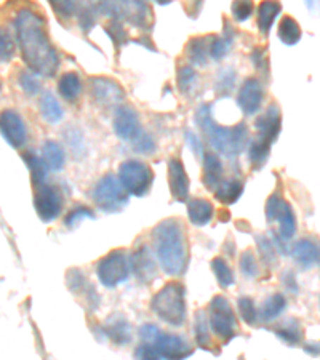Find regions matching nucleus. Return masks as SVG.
<instances>
[{"instance_id": "1", "label": "nucleus", "mask_w": 320, "mask_h": 360, "mask_svg": "<svg viewBox=\"0 0 320 360\" xmlns=\"http://www.w3.org/2000/svg\"><path fill=\"white\" fill-rule=\"evenodd\" d=\"M45 27V20L31 8L20 10L15 18V31L23 61L32 72L44 77H53L60 68V53L50 42Z\"/></svg>"}, {"instance_id": "2", "label": "nucleus", "mask_w": 320, "mask_h": 360, "mask_svg": "<svg viewBox=\"0 0 320 360\" xmlns=\"http://www.w3.org/2000/svg\"><path fill=\"white\" fill-rule=\"evenodd\" d=\"M154 248L160 268L168 276H183L188 269V239L183 224L174 218L155 226L153 231Z\"/></svg>"}, {"instance_id": "3", "label": "nucleus", "mask_w": 320, "mask_h": 360, "mask_svg": "<svg viewBox=\"0 0 320 360\" xmlns=\"http://www.w3.org/2000/svg\"><path fill=\"white\" fill-rule=\"evenodd\" d=\"M196 124L210 139V144L217 153L224 158H236L245 148L248 141V127L237 124L234 127H221L213 120L210 104H203L196 112Z\"/></svg>"}, {"instance_id": "4", "label": "nucleus", "mask_w": 320, "mask_h": 360, "mask_svg": "<svg viewBox=\"0 0 320 360\" xmlns=\"http://www.w3.org/2000/svg\"><path fill=\"white\" fill-rule=\"evenodd\" d=\"M154 314L172 327H183L186 322V288L181 282H170L159 290L151 301Z\"/></svg>"}, {"instance_id": "5", "label": "nucleus", "mask_w": 320, "mask_h": 360, "mask_svg": "<svg viewBox=\"0 0 320 360\" xmlns=\"http://www.w3.org/2000/svg\"><path fill=\"white\" fill-rule=\"evenodd\" d=\"M119 181L127 194L143 197L149 193L154 181L151 167L141 160H125L119 167Z\"/></svg>"}, {"instance_id": "6", "label": "nucleus", "mask_w": 320, "mask_h": 360, "mask_svg": "<svg viewBox=\"0 0 320 360\" xmlns=\"http://www.w3.org/2000/svg\"><path fill=\"white\" fill-rule=\"evenodd\" d=\"M208 327L215 336L224 342L231 341L237 335V319L228 298L217 295L208 306Z\"/></svg>"}, {"instance_id": "7", "label": "nucleus", "mask_w": 320, "mask_h": 360, "mask_svg": "<svg viewBox=\"0 0 320 360\" xmlns=\"http://www.w3.org/2000/svg\"><path fill=\"white\" fill-rule=\"evenodd\" d=\"M93 202L100 210L106 213H119L128 205V194L122 188L119 178L114 175H104L93 188Z\"/></svg>"}, {"instance_id": "8", "label": "nucleus", "mask_w": 320, "mask_h": 360, "mask_svg": "<svg viewBox=\"0 0 320 360\" xmlns=\"http://www.w3.org/2000/svg\"><path fill=\"white\" fill-rule=\"evenodd\" d=\"M266 218L269 223H279V239L288 242L296 234V218L292 205L276 193L266 203Z\"/></svg>"}, {"instance_id": "9", "label": "nucleus", "mask_w": 320, "mask_h": 360, "mask_svg": "<svg viewBox=\"0 0 320 360\" xmlns=\"http://www.w3.org/2000/svg\"><path fill=\"white\" fill-rule=\"evenodd\" d=\"M130 266L122 250H113L96 264V274L104 287L115 288L128 278Z\"/></svg>"}, {"instance_id": "10", "label": "nucleus", "mask_w": 320, "mask_h": 360, "mask_svg": "<svg viewBox=\"0 0 320 360\" xmlns=\"http://www.w3.org/2000/svg\"><path fill=\"white\" fill-rule=\"evenodd\" d=\"M34 189H36V193H34V207H36L39 218L44 223L55 221L61 214L64 205L61 191L55 184L49 183L34 186Z\"/></svg>"}, {"instance_id": "11", "label": "nucleus", "mask_w": 320, "mask_h": 360, "mask_svg": "<svg viewBox=\"0 0 320 360\" xmlns=\"http://www.w3.org/2000/svg\"><path fill=\"white\" fill-rule=\"evenodd\" d=\"M108 16H114L119 20H127L135 26H148V18L151 10L143 2H115V4H103L100 7Z\"/></svg>"}, {"instance_id": "12", "label": "nucleus", "mask_w": 320, "mask_h": 360, "mask_svg": "<svg viewBox=\"0 0 320 360\" xmlns=\"http://www.w3.org/2000/svg\"><path fill=\"white\" fill-rule=\"evenodd\" d=\"M162 360H186L192 356V347L183 336L159 333L151 345Z\"/></svg>"}, {"instance_id": "13", "label": "nucleus", "mask_w": 320, "mask_h": 360, "mask_svg": "<svg viewBox=\"0 0 320 360\" xmlns=\"http://www.w3.org/2000/svg\"><path fill=\"white\" fill-rule=\"evenodd\" d=\"M0 133L11 148H23L27 141L25 120L13 109L0 112Z\"/></svg>"}, {"instance_id": "14", "label": "nucleus", "mask_w": 320, "mask_h": 360, "mask_svg": "<svg viewBox=\"0 0 320 360\" xmlns=\"http://www.w3.org/2000/svg\"><path fill=\"white\" fill-rule=\"evenodd\" d=\"M282 127V117H281V109L277 104H271L267 108V111L255 120V130L256 136L253 138L255 141L263 143L266 146H272V143L276 141L279 133H281Z\"/></svg>"}, {"instance_id": "15", "label": "nucleus", "mask_w": 320, "mask_h": 360, "mask_svg": "<svg viewBox=\"0 0 320 360\" xmlns=\"http://www.w3.org/2000/svg\"><path fill=\"white\" fill-rule=\"evenodd\" d=\"M90 93L93 101L106 108L122 103L125 98L124 89L109 77H93L90 80Z\"/></svg>"}, {"instance_id": "16", "label": "nucleus", "mask_w": 320, "mask_h": 360, "mask_svg": "<svg viewBox=\"0 0 320 360\" xmlns=\"http://www.w3.org/2000/svg\"><path fill=\"white\" fill-rule=\"evenodd\" d=\"M263 103V86L258 79H247L237 95V104L245 115H253L260 111Z\"/></svg>"}, {"instance_id": "17", "label": "nucleus", "mask_w": 320, "mask_h": 360, "mask_svg": "<svg viewBox=\"0 0 320 360\" xmlns=\"http://www.w3.org/2000/svg\"><path fill=\"white\" fill-rule=\"evenodd\" d=\"M132 271L135 272V276L139 282L151 283L157 277V266L153 258V253L146 245H141L136 248L132 255L130 264Z\"/></svg>"}, {"instance_id": "18", "label": "nucleus", "mask_w": 320, "mask_h": 360, "mask_svg": "<svg viewBox=\"0 0 320 360\" xmlns=\"http://www.w3.org/2000/svg\"><path fill=\"white\" fill-rule=\"evenodd\" d=\"M114 130H115V135H117L120 139L133 141V139L139 135V131H141L138 114L133 111L132 108H127V106L119 108L114 119Z\"/></svg>"}, {"instance_id": "19", "label": "nucleus", "mask_w": 320, "mask_h": 360, "mask_svg": "<svg viewBox=\"0 0 320 360\" xmlns=\"http://www.w3.org/2000/svg\"><path fill=\"white\" fill-rule=\"evenodd\" d=\"M168 179H170V191L173 199L184 202L189 195V176L186 173L183 162L179 159H170L168 162Z\"/></svg>"}, {"instance_id": "20", "label": "nucleus", "mask_w": 320, "mask_h": 360, "mask_svg": "<svg viewBox=\"0 0 320 360\" xmlns=\"http://www.w3.org/2000/svg\"><path fill=\"white\" fill-rule=\"evenodd\" d=\"M104 335L117 346H125L132 341V327L127 319L120 314H114L104 325Z\"/></svg>"}, {"instance_id": "21", "label": "nucleus", "mask_w": 320, "mask_h": 360, "mask_svg": "<svg viewBox=\"0 0 320 360\" xmlns=\"http://www.w3.org/2000/svg\"><path fill=\"white\" fill-rule=\"evenodd\" d=\"M223 173L224 168L221 164V159L217 154H207L203 155V184L207 189L215 191L223 181Z\"/></svg>"}, {"instance_id": "22", "label": "nucleus", "mask_w": 320, "mask_h": 360, "mask_svg": "<svg viewBox=\"0 0 320 360\" xmlns=\"http://www.w3.org/2000/svg\"><path fill=\"white\" fill-rule=\"evenodd\" d=\"M293 257L301 268L311 269L319 264V247L309 239H302L295 243Z\"/></svg>"}, {"instance_id": "23", "label": "nucleus", "mask_w": 320, "mask_h": 360, "mask_svg": "<svg viewBox=\"0 0 320 360\" xmlns=\"http://www.w3.org/2000/svg\"><path fill=\"white\" fill-rule=\"evenodd\" d=\"M213 203L205 199H194L188 203V217L189 221L194 226H202L208 224L213 219Z\"/></svg>"}, {"instance_id": "24", "label": "nucleus", "mask_w": 320, "mask_h": 360, "mask_svg": "<svg viewBox=\"0 0 320 360\" xmlns=\"http://www.w3.org/2000/svg\"><path fill=\"white\" fill-rule=\"evenodd\" d=\"M58 93H60L63 100L74 103L82 95V80L75 72L63 74L60 80H58Z\"/></svg>"}, {"instance_id": "25", "label": "nucleus", "mask_w": 320, "mask_h": 360, "mask_svg": "<svg viewBox=\"0 0 320 360\" xmlns=\"http://www.w3.org/2000/svg\"><path fill=\"white\" fill-rule=\"evenodd\" d=\"M213 37H196L191 39V42L186 46V55L189 56L191 63H194L196 66H205L208 61V50H210Z\"/></svg>"}, {"instance_id": "26", "label": "nucleus", "mask_w": 320, "mask_h": 360, "mask_svg": "<svg viewBox=\"0 0 320 360\" xmlns=\"http://www.w3.org/2000/svg\"><path fill=\"white\" fill-rule=\"evenodd\" d=\"M243 191V183L241 179H223L219 186L215 189V195L217 199L224 203V205H231L238 200V197L242 195Z\"/></svg>"}, {"instance_id": "27", "label": "nucleus", "mask_w": 320, "mask_h": 360, "mask_svg": "<svg viewBox=\"0 0 320 360\" xmlns=\"http://www.w3.org/2000/svg\"><path fill=\"white\" fill-rule=\"evenodd\" d=\"M44 154V162L46 167L53 172H61L64 164H66V153L61 148V144L56 141H45L42 148Z\"/></svg>"}, {"instance_id": "28", "label": "nucleus", "mask_w": 320, "mask_h": 360, "mask_svg": "<svg viewBox=\"0 0 320 360\" xmlns=\"http://www.w3.org/2000/svg\"><path fill=\"white\" fill-rule=\"evenodd\" d=\"M282 11V5L279 2H263L258 7V27L261 34L271 31L272 25Z\"/></svg>"}, {"instance_id": "29", "label": "nucleus", "mask_w": 320, "mask_h": 360, "mask_svg": "<svg viewBox=\"0 0 320 360\" xmlns=\"http://www.w3.org/2000/svg\"><path fill=\"white\" fill-rule=\"evenodd\" d=\"M285 307H287V300H285V296L279 293L271 295L269 298L264 301L263 306H261V312H260L261 321L266 323L276 321V319L285 311Z\"/></svg>"}, {"instance_id": "30", "label": "nucleus", "mask_w": 320, "mask_h": 360, "mask_svg": "<svg viewBox=\"0 0 320 360\" xmlns=\"http://www.w3.org/2000/svg\"><path fill=\"white\" fill-rule=\"evenodd\" d=\"M40 114L50 124H58L63 119L64 111L61 104L56 101V98L50 91H45L40 98Z\"/></svg>"}, {"instance_id": "31", "label": "nucleus", "mask_w": 320, "mask_h": 360, "mask_svg": "<svg viewBox=\"0 0 320 360\" xmlns=\"http://www.w3.org/2000/svg\"><path fill=\"white\" fill-rule=\"evenodd\" d=\"M26 165L29 167V172H31V179L34 186H39L42 183H46V178H49V167L44 162L42 158H39L36 153H26L23 155Z\"/></svg>"}, {"instance_id": "32", "label": "nucleus", "mask_w": 320, "mask_h": 360, "mask_svg": "<svg viewBox=\"0 0 320 360\" xmlns=\"http://www.w3.org/2000/svg\"><path fill=\"white\" fill-rule=\"evenodd\" d=\"M274 333L287 345H298L302 338V328L296 319H287L274 330Z\"/></svg>"}, {"instance_id": "33", "label": "nucleus", "mask_w": 320, "mask_h": 360, "mask_svg": "<svg viewBox=\"0 0 320 360\" xmlns=\"http://www.w3.org/2000/svg\"><path fill=\"white\" fill-rule=\"evenodd\" d=\"M277 34L285 45H295L301 40V27L292 16H283Z\"/></svg>"}, {"instance_id": "34", "label": "nucleus", "mask_w": 320, "mask_h": 360, "mask_svg": "<svg viewBox=\"0 0 320 360\" xmlns=\"http://www.w3.org/2000/svg\"><path fill=\"white\" fill-rule=\"evenodd\" d=\"M232 39H234V31L231 29L229 22H226V34H223V37H213L210 44V50H208V56L217 61L223 60L231 49Z\"/></svg>"}, {"instance_id": "35", "label": "nucleus", "mask_w": 320, "mask_h": 360, "mask_svg": "<svg viewBox=\"0 0 320 360\" xmlns=\"http://www.w3.org/2000/svg\"><path fill=\"white\" fill-rule=\"evenodd\" d=\"M196 341L202 349H210L212 336H210V327H208V321L205 312H197L196 314Z\"/></svg>"}, {"instance_id": "36", "label": "nucleus", "mask_w": 320, "mask_h": 360, "mask_svg": "<svg viewBox=\"0 0 320 360\" xmlns=\"http://www.w3.org/2000/svg\"><path fill=\"white\" fill-rule=\"evenodd\" d=\"M212 269H213V274L217 277L218 283L223 288H228L234 285V272L231 271L229 264L226 263L223 258H215L212 261Z\"/></svg>"}, {"instance_id": "37", "label": "nucleus", "mask_w": 320, "mask_h": 360, "mask_svg": "<svg viewBox=\"0 0 320 360\" xmlns=\"http://www.w3.org/2000/svg\"><path fill=\"white\" fill-rule=\"evenodd\" d=\"M197 85V74L192 66H181L178 69V86L183 95H189Z\"/></svg>"}, {"instance_id": "38", "label": "nucleus", "mask_w": 320, "mask_h": 360, "mask_svg": "<svg viewBox=\"0 0 320 360\" xmlns=\"http://www.w3.org/2000/svg\"><path fill=\"white\" fill-rule=\"evenodd\" d=\"M87 218L93 219L95 218V213H93L89 207L77 205L66 214V218H64V226H66L68 229H75Z\"/></svg>"}, {"instance_id": "39", "label": "nucleus", "mask_w": 320, "mask_h": 360, "mask_svg": "<svg viewBox=\"0 0 320 360\" xmlns=\"http://www.w3.org/2000/svg\"><path fill=\"white\" fill-rule=\"evenodd\" d=\"M238 268H241V272L247 278H255L260 274L258 261H256L252 250H245V252L242 253L241 261H238Z\"/></svg>"}, {"instance_id": "40", "label": "nucleus", "mask_w": 320, "mask_h": 360, "mask_svg": "<svg viewBox=\"0 0 320 360\" xmlns=\"http://www.w3.org/2000/svg\"><path fill=\"white\" fill-rule=\"evenodd\" d=\"M237 307H238V314H241V317L243 319V322L248 325H253L256 322V319H258V311H256L252 298H248V296H242V298H238Z\"/></svg>"}, {"instance_id": "41", "label": "nucleus", "mask_w": 320, "mask_h": 360, "mask_svg": "<svg viewBox=\"0 0 320 360\" xmlns=\"http://www.w3.org/2000/svg\"><path fill=\"white\" fill-rule=\"evenodd\" d=\"M132 146H133V150H136L139 154H153L157 149V143L153 135L139 131V135L132 141Z\"/></svg>"}, {"instance_id": "42", "label": "nucleus", "mask_w": 320, "mask_h": 360, "mask_svg": "<svg viewBox=\"0 0 320 360\" xmlns=\"http://www.w3.org/2000/svg\"><path fill=\"white\" fill-rule=\"evenodd\" d=\"M15 56V42L7 29L0 27V61L8 63Z\"/></svg>"}, {"instance_id": "43", "label": "nucleus", "mask_w": 320, "mask_h": 360, "mask_svg": "<svg viewBox=\"0 0 320 360\" xmlns=\"http://www.w3.org/2000/svg\"><path fill=\"white\" fill-rule=\"evenodd\" d=\"M234 84H236L234 69H223L218 75L217 90L218 93H221V95H229V93L234 90Z\"/></svg>"}, {"instance_id": "44", "label": "nucleus", "mask_w": 320, "mask_h": 360, "mask_svg": "<svg viewBox=\"0 0 320 360\" xmlns=\"http://www.w3.org/2000/svg\"><path fill=\"white\" fill-rule=\"evenodd\" d=\"M18 84H20V86L23 89V91H25L26 95H29V96L37 95V93L40 91V86H42V85H40V82H39V79H36L32 74H29V72L20 74Z\"/></svg>"}, {"instance_id": "45", "label": "nucleus", "mask_w": 320, "mask_h": 360, "mask_svg": "<svg viewBox=\"0 0 320 360\" xmlns=\"http://www.w3.org/2000/svg\"><path fill=\"white\" fill-rule=\"evenodd\" d=\"M253 13V4L252 2H236L232 5V15L237 21H245Z\"/></svg>"}, {"instance_id": "46", "label": "nucleus", "mask_w": 320, "mask_h": 360, "mask_svg": "<svg viewBox=\"0 0 320 360\" xmlns=\"http://www.w3.org/2000/svg\"><path fill=\"white\" fill-rule=\"evenodd\" d=\"M106 32L109 34V37L114 40V44H115V45H119V44H122V42H125V39H127V32H125L124 26L120 25V21L114 20L113 22H110V25H108V26H106Z\"/></svg>"}, {"instance_id": "47", "label": "nucleus", "mask_w": 320, "mask_h": 360, "mask_svg": "<svg viewBox=\"0 0 320 360\" xmlns=\"http://www.w3.org/2000/svg\"><path fill=\"white\" fill-rule=\"evenodd\" d=\"M258 243H260V252H261V257L266 261V263H274L276 259V245H272V243L264 239V237H258Z\"/></svg>"}, {"instance_id": "48", "label": "nucleus", "mask_w": 320, "mask_h": 360, "mask_svg": "<svg viewBox=\"0 0 320 360\" xmlns=\"http://www.w3.org/2000/svg\"><path fill=\"white\" fill-rule=\"evenodd\" d=\"M135 359L136 360H162L159 354H157V351L154 349V347L151 346V345H146V342L136 347Z\"/></svg>"}, {"instance_id": "49", "label": "nucleus", "mask_w": 320, "mask_h": 360, "mask_svg": "<svg viewBox=\"0 0 320 360\" xmlns=\"http://www.w3.org/2000/svg\"><path fill=\"white\" fill-rule=\"evenodd\" d=\"M51 7H53V10L61 16V18H71L75 13V10H77V5L74 2H51Z\"/></svg>"}, {"instance_id": "50", "label": "nucleus", "mask_w": 320, "mask_h": 360, "mask_svg": "<svg viewBox=\"0 0 320 360\" xmlns=\"http://www.w3.org/2000/svg\"><path fill=\"white\" fill-rule=\"evenodd\" d=\"M184 138H186V143H188V146H189V149L192 150V153H194L197 158L203 159V155H205V154H203V146H202L200 139L197 138L192 131H186L184 133Z\"/></svg>"}, {"instance_id": "51", "label": "nucleus", "mask_w": 320, "mask_h": 360, "mask_svg": "<svg viewBox=\"0 0 320 360\" xmlns=\"http://www.w3.org/2000/svg\"><path fill=\"white\" fill-rule=\"evenodd\" d=\"M159 333L160 330L153 323H146L139 328V336H141V340L146 342V345H153V341L157 338V335Z\"/></svg>"}, {"instance_id": "52", "label": "nucleus", "mask_w": 320, "mask_h": 360, "mask_svg": "<svg viewBox=\"0 0 320 360\" xmlns=\"http://www.w3.org/2000/svg\"><path fill=\"white\" fill-rule=\"evenodd\" d=\"M93 25H95V16H93L90 10H84L80 13V26H82V31H90Z\"/></svg>"}, {"instance_id": "53", "label": "nucleus", "mask_w": 320, "mask_h": 360, "mask_svg": "<svg viewBox=\"0 0 320 360\" xmlns=\"http://www.w3.org/2000/svg\"><path fill=\"white\" fill-rule=\"evenodd\" d=\"M283 283H285V287H287L288 292H293V293L298 292V282H296V277H295L293 272H290V271L285 272Z\"/></svg>"}, {"instance_id": "54", "label": "nucleus", "mask_w": 320, "mask_h": 360, "mask_svg": "<svg viewBox=\"0 0 320 360\" xmlns=\"http://www.w3.org/2000/svg\"><path fill=\"white\" fill-rule=\"evenodd\" d=\"M252 61L255 63V66L258 69H263V63H264V50L263 49H255L252 53Z\"/></svg>"}, {"instance_id": "55", "label": "nucleus", "mask_w": 320, "mask_h": 360, "mask_svg": "<svg viewBox=\"0 0 320 360\" xmlns=\"http://www.w3.org/2000/svg\"><path fill=\"white\" fill-rule=\"evenodd\" d=\"M0 90H2V82H0Z\"/></svg>"}]
</instances>
